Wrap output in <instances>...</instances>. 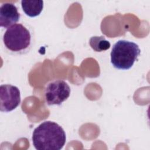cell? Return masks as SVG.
Wrapping results in <instances>:
<instances>
[{
  "instance_id": "obj_8",
  "label": "cell",
  "mask_w": 150,
  "mask_h": 150,
  "mask_svg": "<svg viewBox=\"0 0 150 150\" xmlns=\"http://www.w3.org/2000/svg\"><path fill=\"white\" fill-rule=\"evenodd\" d=\"M89 44L96 52H103L110 47V43L107 40L104 36H93L89 40Z\"/></svg>"
},
{
  "instance_id": "obj_1",
  "label": "cell",
  "mask_w": 150,
  "mask_h": 150,
  "mask_svg": "<svg viewBox=\"0 0 150 150\" xmlns=\"http://www.w3.org/2000/svg\"><path fill=\"white\" fill-rule=\"evenodd\" d=\"M66 141V133L58 124L46 121L33 131L32 142L38 150H60Z\"/></svg>"
},
{
  "instance_id": "obj_3",
  "label": "cell",
  "mask_w": 150,
  "mask_h": 150,
  "mask_svg": "<svg viewBox=\"0 0 150 150\" xmlns=\"http://www.w3.org/2000/svg\"><path fill=\"white\" fill-rule=\"evenodd\" d=\"M140 53L141 50L137 43L127 40H119L112 48L111 63L117 69L128 70L137 60Z\"/></svg>"
},
{
  "instance_id": "obj_2",
  "label": "cell",
  "mask_w": 150,
  "mask_h": 150,
  "mask_svg": "<svg viewBox=\"0 0 150 150\" xmlns=\"http://www.w3.org/2000/svg\"><path fill=\"white\" fill-rule=\"evenodd\" d=\"M2 41L5 49L10 53L23 54L30 51L34 42L31 28L22 23H16L5 32Z\"/></svg>"
},
{
  "instance_id": "obj_4",
  "label": "cell",
  "mask_w": 150,
  "mask_h": 150,
  "mask_svg": "<svg viewBox=\"0 0 150 150\" xmlns=\"http://www.w3.org/2000/svg\"><path fill=\"white\" fill-rule=\"evenodd\" d=\"M70 87L63 80H55L49 82L45 89L46 103L49 105H60L70 96Z\"/></svg>"
},
{
  "instance_id": "obj_6",
  "label": "cell",
  "mask_w": 150,
  "mask_h": 150,
  "mask_svg": "<svg viewBox=\"0 0 150 150\" xmlns=\"http://www.w3.org/2000/svg\"><path fill=\"white\" fill-rule=\"evenodd\" d=\"M20 13L17 7L12 3L6 2L0 7V25L8 28L16 24L20 19Z\"/></svg>"
},
{
  "instance_id": "obj_7",
  "label": "cell",
  "mask_w": 150,
  "mask_h": 150,
  "mask_svg": "<svg viewBox=\"0 0 150 150\" xmlns=\"http://www.w3.org/2000/svg\"><path fill=\"white\" fill-rule=\"evenodd\" d=\"M21 6L23 11L29 17L39 16L43 9V1H21Z\"/></svg>"
},
{
  "instance_id": "obj_5",
  "label": "cell",
  "mask_w": 150,
  "mask_h": 150,
  "mask_svg": "<svg viewBox=\"0 0 150 150\" xmlns=\"http://www.w3.org/2000/svg\"><path fill=\"white\" fill-rule=\"evenodd\" d=\"M19 89L11 84L0 86V110L2 112H9L15 110L21 103Z\"/></svg>"
}]
</instances>
